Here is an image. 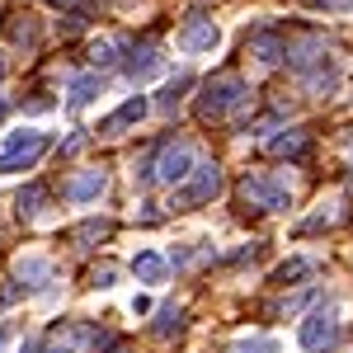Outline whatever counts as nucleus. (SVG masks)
I'll return each mask as SVG.
<instances>
[{"label":"nucleus","instance_id":"23","mask_svg":"<svg viewBox=\"0 0 353 353\" xmlns=\"http://www.w3.org/2000/svg\"><path fill=\"white\" fill-rule=\"evenodd\" d=\"M19 353H38V344H24V349H19Z\"/></svg>","mask_w":353,"mask_h":353},{"label":"nucleus","instance_id":"21","mask_svg":"<svg viewBox=\"0 0 353 353\" xmlns=\"http://www.w3.org/2000/svg\"><path fill=\"white\" fill-rule=\"evenodd\" d=\"M113 278H118V269H113V264H104V269L90 273V283H94V288H113Z\"/></svg>","mask_w":353,"mask_h":353},{"label":"nucleus","instance_id":"12","mask_svg":"<svg viewBox=\"0 0 353 353\" xmlns=\"http://www.w3.org/2000/svg\"><path fill=\"white\" fill-rule=\"evenodd\" d=\"M161 71V57H156V48H137L132 61H128V76L132 81H146V76H156Z\"/></svg>","mask_w":353,"mask_h":353},{"label":"nucleus","instance_id":"9","mask_svg":"<svg viewBox=\"0 0 353 353\" xmlns=\"http://www.w3.org/2000/svg\"><path fill=\"white\" fill-rule=\"evenodd\" d=\"M146 109H151V104H146L141 94H132V99H128V104H123L118 113H109V118L99 123V137H118L123 128H137V123L146 118Z\"/></svg>","mask_w":353,"mask_h":353},{"label":"nucleus","instance_id":"19","mask_svg":"<svg viewBox=\"0 0 353 353\" xmlns=\"http://www.w3.org/2000/svg\"><path fill=\"white\" fill-rule=\"evenodd\" d=\"M43 198H48V193H43V184H28V189L19 193V212H24V217H33V212H38V203H43Z\"/></svg>","mask_w":353,"mask_h":353},{"label":"nucleus","instance_id":"22","mask_svg":"<svg viewBox=\"0 0 353 353\" xmlns=\"http://www.w3.org/2000/svg\"><path fill=\"white\" fill-rule=\"evenodd\" d=\"M5 344H10V330L0 325V353H5Z\"/></svg>","mask_w":353,"mask_h":353},{"label":"nucleus","instance_id":"8","mask_svg":"<svg viewBox=\"0 0 353 353\" xmlns=\"http://www.w3.org/2000/svg\"><path fill=\"white\" fill-rule=\"evenodd\" d=\"M104 184H109L104 170H85V174H76V179L61 184V198H66V203H94V198L104 193Z\"/></svg>","mask_w":353,"mask_h":353},{"label":"nucleus","instance_id":"7","mask_svg":"<svg viewBox=\"0 0 353 353\" xmlns=\"http://www.w3.org/2000/svg\"><path fill=\"white\" fill-rule=\"evenodd\" d=\"M217 193H221V170L212 161H208V165H193L189 189H184V203H208V198H217Z\"/></svg>","mask_w":353,"mask_h":353},{"label":"nucleus","instance_id":"13","mask_svg":"<svg viewBox=\"0 0 353 353\" xmlns=\"http://www.w3.org/2000/svg\"><path fill=\"white\" fill-rule=\"evenodd\" d=\"M132 273L141 278V283H161V278H165V259L146 250V254H137V259H132Z\"/></svg>","mask_w":353,"mask_h":353},{"label":"nucleus","instance_id":"14","mask_svg":"<svg viewBox=\"0 0 353 353\" xmlns=\"http://www.w3.org/2000/svg\"><path fill=\"white\" fill-rule=\"evenodd\" d=\"M269 151H273V156H301V151H306V132H297V128H292L288 137H273Z\"/></svg>","mask_w":353,"mask_h":353},{"label":"nucleus","instance_id":"4","mask_svg":"<svg viewBox=\"0 0 353 353\" xmlns=\"http://www.w3.org/2000/svg\"><path fill=\"white\" fill-rule=\"evenodd\" d=\"M339 334H344V325L334 321V311H316V316H306L301 330H297V339H301L306 353H330L339 344Z\"/></svg>","mask_w":353,"mask_h":353},{"label":"nucleus","instance_id":"20","mask_svg":"<svg viewBox=\"0 0 353 353\" xmlns=\"http://www.w3.org/2000/svg\"><path fill=\"white\" fill-rule=\"evenodd\" d=\"M231 353H278V344L273 339H241Z\"/></svg>","mask_w":353,"mask_h":353},{"label":"nucleus","instance_id":"5","mask_svg":"<svg viewBox=\"0 0 353 353\" xmlns=\"http://www.w3.org/2000/svg\"><path fill=\"white\" fill-rule=\"evenodd\" d=\"M193 151L184 146V141H170V146H161V156H156V165H151V174L161 179V184H184L193 174Z\"/></svg>","mask_w":353,"mask_h":353},{"label":"nucleus","instance_id":"15","mask_svg":"<svg viewBox=\"0 0 353 353\" xmlns=\"http://www.w3.org/2000/svg\"><path fill=\"white\" fill-rule=\"evenodd\" d=\"M94 94H99V76H81V81L71 85V109H85Z\"/></svg>","mask_w":353,"mask_h":353},{"label":"nucleus","instance_id":"2","mask_svg":"<svg viewBox=\"0 0 353 353\" xmlns=\"http://www.w3.org/2000/svg\"><path fill=\"white\" fill-rule=\"evenodd\" d=\"M236 104H245V81L241 76H217V81L203 85V94H198V118L203 123H217Z\"/></svg>","mask_w":353,"mask_h":353},{"label":"nucleus","instance_id":"10","mask_svg":"<svg viewBox=\"0 0 353 353\" xmlns=\"http://www.w3.org/2000/svg\"><path fill=\"white\" fill-rule=\"evenodd\" d=\"M250 52L259 57L264 66H278V61L288 57V43H283L278 33H254V38H250Z\"/></svg>","mask_w":353,"mask_h":353},{"label":"nucleus","instance_id":"16","mask_svg":"<svg viewBox=\"0 0 353 353\" xmlns=\"http://www.w3.org/2000/svg\"><path fill=\"white\" fill-rule=\"evenodd\" d=\"M311 269H316L311 259H288L283 269L273 273V283H283V288H288V283H297V278H306V273H311Z\"/></svg>","mask_w":353,"mask_h":353},{"label":"nucleus","instance_id":"11","mask_svg":"<svg viewBox=\"0 0 353 353\" xmlns=\"http://www.w3.org/2000/svg\"><path fill=\"white\" fill-rule=\"evenodd\" d=\"M14 273L24 278L28 288H43V283L52 278V264H48L43 254H24V259H14Z\"/></svg>","mask_w":353,"mask_h":353},{"label":"nucleus","instance_id":"17","mask_svg":"<svg viewBox=\"0 0 353 353\" xmlns=\"http://www.w3.org/2000/svg\"><path fill=\"white\" fill-rule=\"evenodd\" d=\"M109 231H113L109 221H81V226H76V231H71V241L90 245V241H104V236H109Z\"/></svg>","mask_w":353,"mask_h":353},{"label":"nucleus","instance_id":"6","mask_svg":"<svg viewBox=\"0 0 353 353\" xmlns=\"http://www.w3.org/2000/svg\"><path fill=\"white\" fill-rule=\"evenodd\" d=\"M174 43H179L184 52H217L221 48V28L212 24V19H193V24H184L179 33H174Z\"/></svg>","mask_w":353,"mask_h":353},{"label":"nucleus","instance_id":"18","mask_svg":"<svg viewBox=\"0 0 353 353\" xmlns=\"http://www.w3.org/2000/svg\"><path fill=\"white\" fill-rule=\"evenodd\" d=\"M113 52H118V43H113V38H94V48H90V61H94V66H109Z\"/></svg>","mask_w":353,"mask_h":353},{"label":"nucleus","instance_id":"24","mask_svg":"<svg viewBox=\"0 0 353 353\" xmlns=\"http://www.w3.org/2000/svg\"><path fill=\"white\" fill-rule=\"evenodd\" d=\"M61 353H66V349H61Z\"/></svg>","mask_w":353,"mask_h":353},{"label":"nucleus","instance_id":"1","mask_svg":"<svg viewBox=\"0 0 353 353\" xmlns=\"http://www.w3.org/2000/svg\"><path fill=\"white\" fill-rule=\"evenodd\" d=\"M48 141H52V137L38 132V128H19V132H10V137H5V146H0V174H14V170L38 165V156L48 151Z\"/></svg>","mask_w":353,"mask_h":353},{"label":"nucleus","instance_id":"3","mask_svg":"<svg viewBox=\"0 0 353 353\" xmlns=\"http://www.w3.org/2000/svg\"><path fill=\"white\" fill-rule=\"evenodd\" d=\"M241 198L250 203V208H259V212H283V208L292 203V189H288V179L245 174V179H241Z\"/></svg>","mask_w":353,"mask_h":353}]
</instances>
